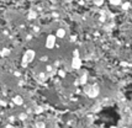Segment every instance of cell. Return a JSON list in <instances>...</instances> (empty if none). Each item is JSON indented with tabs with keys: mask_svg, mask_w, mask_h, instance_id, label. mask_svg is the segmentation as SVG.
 Wrapping results in <instances>:
<instances>
[{
	"mask_svg": "<svg viewBox=\"0 0 132 128\" xmlns=\"http://www.w3.org/2000/svg\"><path fill=\"white\" fill-rule=\"evenodd\" d=\"M35 58V51L32 49H28L27 52L24 54V58H22V67H26L30 62H32Z\"/></svg>",
	"mask_w": 132,
	"mask_h": 128,
	"instance_id": "cell-1",
	"label": "cell"
},
{
	"mask_svg": "<svg viewBox=\"0 0 132 128\" xmlns=\"http://www.w3.org/2000/svg\"><path fill=\"white\" fill-rule=\"evenodd\" d=\"M85 92H86V95H88L89 97H95V96H98V94H99V86H98V85L88 86V88H85Z\"/></svg>",
	"mask_w": 132,
	"mask_h": 128,
	"instance_id": "cell-2",
	"label": "cell"
},
{
	"mask_svg": "<svg viewBox=\"0 0 132 128\" xmlns=\"http://www.w3.org/2000/svg\"><path fill=\"white\" fill-rule=\"evenodd\" d=\"M54 46H56V36L49 35L47 37V39H46V47H47L48 49H52Z\"/></svg>",
	"mask_w": 132,
	"mask_h": 128,
	"instance_id": "cell-3",
	"label": "cell"
},
{
	"mask_svg": "<svg viewBox=\"0 0 132 128\" xmlns=\"http://www.w3.org/2000/svg\"><path fill=\"white\" fill-rule=\"evenodd\" d=\"M80 65H82V59H80V57H74L73 60H72V67H73L74 69H79Z\"/></svg>",
	"mask_w": 132,
	"mask_h": 128,
	"instance_id": "cell-4",
	"label": "cell"
},
{
	"mask_svg": "<svg viewBox=\"0 0 132 128\" xmlns=\"http://www.w3.org/2000/svg\"><path fill=\"white\" fill-rule=\"evenodd\" d=\"M66 36V30L64 28H58L56 32V37H58V38H63V37Z\"/></svg>",
	"mask_w": 132,
	"mask_h": 128,
	"instance_id": "cell-5",
	"label": "cell"
},
{
	"mask_svg": "<svg viewBox=\"0 0 132 128\" xmlns=\"http://www.w3.org/2000/svg\"><path fill=\"white\" fill-rule=\"evenodd\" d=\"M14 103H16V105H22V103H24V100H22V97H21V96H15V97H14Z\"/></svg>",
	"mask_w": 132,
	"mask_h": 128,
	"instance_id": "cell-6",
	"label": "cell"
},
{
	"mask_svg": "<svg viewBox=\"0 0 132 128\" xmlns=\"http://www.w3.org/2000/svg\"><path fill=\"white\" fill-rule=\"evenodd\" d=\"M37 17V12H35L33 10H30V12H28V18H31V20H33V18Z\"/></svg>",
	"mask_w": 132,
	"mask_h": 128,
	"instance_id": "cell-7",
	"label": "cell"
},
{
	"mask_svg": "<svg viewBox=\"0 0 132 128\" xmlns=\"http://www.w3.org/2000/svg\"><path fill=\"white\" fill-rule=\"evenodd\" d=\"M86 80H88L86 75H83V76L80 78V84H82V85H85V84H86Z\"/></svg>",
	"mask_w": 132,
	"mask_h": 128,
	"instance_id": "cell-8",
	"label": "cell"
},
{
	"mask_svg": "<svg viewBox=\"0 0 132 128\" xmlns=\"http://www.w3.org/2000/svg\"><path fill=\"white\" fill-rule=\"evenodd\" d=\"M121 1L122 0H110V3L114 4V5H119V4H121Z\"/></svg>",
	"mask_w": 132,
	"mask_h": 128,
	"instance_id": "cell-9",
	"label": "cell"
},
{
	"mask_svg": "<svg viewBox=\"0 0 132 128\" xmlns=\"http://www.w3.org/2000/svg\"><path fill=\"white\" fill-rule=\"evenodd\" d=\"M122 9L123 10L130 9V3H125V4H122Z\"/></svg>",
	"mask_w": 132,
	"mask_h": 128,
	"instance_id": "cell-10",
	"label": "cell"
},
{
	"mask_svg": "<svg viewBox=\"0 0 132 128\" xmlns=\"http://www.w3.org/2000/svg\"><path fill=\"white\" fill-rule=\"evenodd\" d=\"M9 53H10V52H9V49H6V48L1 51V55H8Z\"/></svg>",
	"mask_w": 132,
	"mask_h": 128,
	"instance_id": "cell-11",
	"label": "cell"
},
{
	"mask_svg": "<svg viewBox=\"0 0 132 128\" xmlns=\"http://www.w3.org/2000/svg\"><path fill=\"white\" fill-rule=\"evenodd\" d=\"M36 128H45V123H42V122H38L37 124H36Z\"/></svg>",
	"mask_w": 132,
	"mask_h": 128,
	"instance_id": "cell-12",
	"label": "cell"
},
{
	"mask_svg": "<svg viewBox=\"0 0 132 128\" xmlns=\"http://www.w3.org/2000/svg\"><path fill=\"white\" fill-rule=\"evenodd\" d=\"M19 117H20V119H25L26 118V115H25V113H20Z\"/></svg>",
	"mask_w": 132,
	"mask_h": 128,
	"instance_id": "cell-13",
	"label": "cell"
},
{
	"mask_svg": "<svg viewBox=\"0 0 132 128\" xmlns=\"http://www.w3.org/2000/svg\"><path fill=\"white\" fill-rule=\"evenodd\" d=\"M73 54H74V57H79V51H78V49H76V51L73 52Z\"/></svg>",
	"mask_w": 132,
	"mask_h": 128,
	"instance_id": "cell-14",
	"label": "cell"
},
{
	"mask_svg": "<svg viewBox=\"0 0 132 128\" xmlns=\"http://www.w3.org/2000/svg\"><path fill=\"white\" fill-rule=\"evenodd\" d=\"M42 112V107H37L36 109V113H41Z\"/></svg>",
	"mask_w": 132,
	"mask_h": 128,
	"instance_id": "cell-15",
	"label": "cell"
},
{
	"mask_svg": "<svg viewBox=\"0 0 132 128\" xmlns=\"http://www.w3.org/2000/svg\"><path fill=\"white\" fill-rule=\"evenodd\" d=\"M47 70L48 72H52V65H47Z\"/></svg>",
	"mask_w": 132,
	"mask_h": 128,
	"instance_id": "cell-16",
	"label": "cell"
},
{
	"mask_svg": "<svg viewBox=\"0 0 132 128\" xmlns=\"http://www.w3.org/2000/svg\"><path fill=\"white\" fill-rule=\"evenodd\" d=\"M59 75H61V76H64V75H66V73H64L63 70H61V72H59Z\"/></svg>",
	"mask_w": 132,
	"mask_h": 128,
	"instance_id": "cell-17",
	"label": "cell"
},
{
	"mask_svg": "<svg viewBox=\"0 0 132 128\" xmlns=\"http://www.w3.org/2000/svg\"><path fill=\"white\" fill-rule=\"evenodd\" d=\"M96 4H98V5H100V4H103V0H96Z\"/></svg>",
	"mask_w": 132,
	"mask_h": 128,
	"instance_id": "cell-18",
	"label": "cell"
},
{
	"mask_svg": "<svg viewBox=\"0 0 132 128\" xmlns=\"http://www.w3.org/2000/svg\"><path fill=\"white\" fill-rule=\"evenodd\" d=\"M111 128H115V127H111Z\"/></svg>",
	"mask_w": 132,
	"mask_h": 128,
	"instance_id": "cell-19",
	"label": "cell"
}]
</instances>
